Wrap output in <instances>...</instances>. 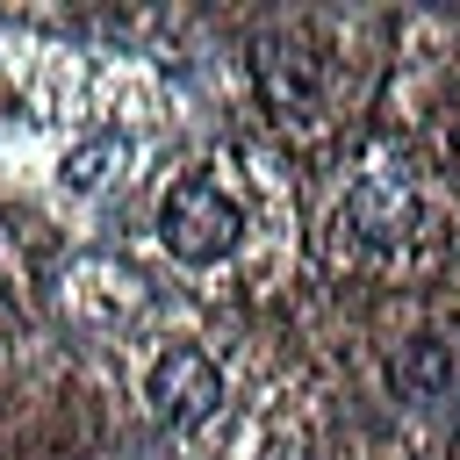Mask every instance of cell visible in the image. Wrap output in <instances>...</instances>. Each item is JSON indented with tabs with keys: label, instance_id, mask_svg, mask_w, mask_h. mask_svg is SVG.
Masks as SVG:
<instances>
[{
	"label": "cell",
	"instance_id": "obj_1",
	"mask_svg": "<svg viewBox=\"0 0 460 460\" xmlns=\"http://www.w3.org/2000/svg\"><path fill=\"white\" fill-rule=\"evenodd\" d=\"M237 201H230V187L216 180V172H187L165 201H158V244L172 252V259H187V266H208V259H223L230 244H237Z\"/></svg>",
	"mask_w": 460,
	"mask_h": 460
},
{
	"label": "cell",
	"instance_id": "obj_2",
	"mask_svg": "<svg viewBox=\"0 0 460 460\" xmlns=\"http://www.w3.org/2000/svg\"><path fill=\"white\" fill-rule=\"evenodd\" d=\"M223 402V381H216V367L201 359V352H187V345H172L158 367H151V410L165 417V424H201L208 410Z\"/></svg>",
	"mask_w": 460,
	"mask_h": 460
},
{
	"label": "cell",
	"instance_id": "obj_3",
	"mask_svg": "<svg viewBox=\"0 0 460 460\" xmlns=\"http://www.w3.org/2000/svg\"><path fill=\"white\" fill-rule=\"evenodd\" d=\"M402 216H410V194H402V180H388V172L359 180V187H352V201H345V223H352L359 237H395V230H402Z\"/></svg>",
	"mask_w": 460,
	"mask_h": 460
}]
</instances>
